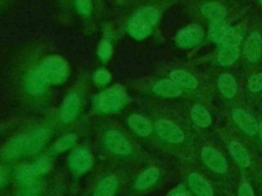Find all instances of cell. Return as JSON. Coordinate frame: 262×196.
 <instances>
[{"label":"cell","mask_w":262,"mask_h":196,"mask_svg":"<svg viewBox=\"0 0 262 196\" xmlns=\"http://www.w3.org/2000/svg\"><path fill=\"white\" fill-rule=\"evenodd\" d=\"M160 12L155 7L146 6L138 9L127 23V31L131 37L137 40L146 38L158 22Z\"/></svg>","instance_id":"6da1fadb"},{"label":"cell","mask_w":262,"mask_h":196,"mask_svg":"<svg viewBox=\"0 0 262 196\" xmlns=\"http://www.w3.org/2000/svg\"><path fill=\"white\" fill-rule=\"evenodd\" d=\"M127 101L123 88L115 86L104 90L94 99V106L100 112H114L119 110Z\"/></svg>","instance_id":"7a4b0ae2"},{"label":"cell","mask_w":262,"mask_h":196,"mask_svg":"<svg viewBox=\"0 0 262 196\" xmlns=\"http://www.w3.org/2000/svg\"><path fill=\"white\" fill-rule=\"evenodd\" d=\"M37 69L48 85L61 83L68 75V65L59 56H49L45 58Z\"/></svg>","instance_id":"3957f363"},{"label":"cell","mask_w":262,"mask_h":196,"mask_svg":"<svg viewBox=\"0 0 262 196\" xmlns=\"http://www.w3.org/2000/svg\"><path fill=\"white\" fill-rule=\"evenodd\" d=\"M158 135L169 143H181L184 139V133L175 122L168 119H160L155 124Z\"/></svg>","instance_id":"277c9868"},{"label":"cell","mask_w":262,"mask_h":196,"mask_svg":"<svg viewBox=\"0 0 262 196\" xmlns=\"http://www.w3.org/2000/svg\"><path fill=\"white\" fill-rule=\"evenodd\" d=\"M204 163L212 170L218 174H224L227 170V162L225 157L212 146H204L201 151Z\"/></svg>","instance_id":"5b68a950"},{"label":"cell","mask_w":262,"mask_h":196,"mask_svg":"<svg viewBox=\"0 0 262 196\" xmlns=\"http://www.w3.org/2000/svg\"><path fill=\"white\" fill-rule=\"evenodd\" d=\"M204 33L198 26H188L181 29L175 36V43L179 47H191L203 40Z\"/></svg>","instance_id":"8992f818"},{"label":"cell","mask_w":262,"mask_h":196,"mask_svg":"<svg viewBox=\"0 0 262 196\" xmlns=\"http://www.w3.org/2000/svg\"><path fill=\"white\" fill-rule=\"evenodd\" d=\"M105 145L112 152L118 155L129 154L132 150L131 144L127 141L124 135L116 130H111L106 133Z\"/></svg>","instance_id":"52a82bcc"},{"label":"cell","mask_w":262,"mask_h":196,"mask_svg":"<svg viewBox=\"0 0 262 196\" xmlns=\"http://www.w3.org/2000/svg\"><path fill=\"white\" fill-rule=\"evenodd\" d=\"M232 118L237 127L247 135L254 136L259 129L258 121L250 113L246 112L241 108L232 110Z\"/></svg>","instance_id":"ba28073f"},{"label":"cell","mask_w":262,"mask_h":196,"mask_svg":"<svg viewBox=\"0 0 262 196\" xmlns=\"http://www.w3.org/2000/svg\"><path fill=\"white\" fill-rule=\"evenodd\" d=\"M29 136L26 134H17L12 137L4 148V156L7 158H15L20 154L28 152Z\"/></svg>","instance_id":"9c48e42d"},{"label":"cell","mask_w":262,"mask_h":196,"mask_svg":"<svg viewBox=\"0 0 262 196\" xmlns=\"http://www.w3.org/2000/svg\"><path fill=\"white\" fill-rule=\"evenodd\" d=\"M80 109V100L76 93H70L62 101L59 109V117L63 122L72 121Z\"/></svg>","instance_id":"30bf717a"},{"label":"cell","mask_w":262,"mask_h":196,"mask_svg":"<svg viewBox=\"0 0 262 196\" xmlns=\"http://www.w3.org/2000/svg\"><path fill=\"white\" fill-rule=\"evenodd\" d=\"M70 165L77 173H86L92 165V156L86 149H76L71 155Z\"/></svg>","instance_id":"8fae6325"},{"label":"cell","mask_w":262,"mask_h":196,"mask_svg":"<svg viewBox=\"0 0 262 196\" xmlns=\"http://www.w3.org/2000/svg\"><path fill=\"white\" fill-rule=\"evenodd\" d=\"M261 49H262L261 35L258 32H254L249 36L245 44L244 52L247 59L251 62L258 61L261 56Z\"/></svg>","instance_id":"7c38bea8"},{"label":"cell","mask_w":262,"mask_h":196,"mask_svg":"<svg viewBox=\"0 0 262 196\" xmlns=\"http://www.w3.org/2000/svg\"><path fill=\"white\" fill-rule=\"evenodd\" d=\"M188 186L196 196H213L214 191L211 185L201 175L191 173L187 177Z\"/></svg>","instance_id":"4fadbf2b"},{"label":"cell","mask_w":262,"mask_h":196,"mask_svg":"<svg viewBox=\"0 0 262 196\" xmlns=\"http://www.w3.org/2000/svg\"><path fill=\"white\" fill-rule=\"evenodd\" d=\"M50 131L48 128L40 127L32 131L29 136V148L28 153L34 154L42 149L44 144L47 142L49 138Z\"/></svg>","instance_id":"5bb4252c"},{"label":"cell","mask_w":262,"mask_h":196,"mask_svg":"<svg viewBox=\"0 0 262 196\" xmlns=\"http://www.w3.org/2000/svg\"><path fill=\"white\" fill-rule=\"evenodd\" d=\"M47 86H48V84L42 78V76L38 71L37 67L32 69L29 72L27 80H26V88L30 94H33V95L42 94L45 92Z\"/></svg>","instance_id":"9a60e30c"},{"label":"cell","mask_w":262,"mask_h":196,"mask_svg":"<svg viewBox=\"0 0 262 196\" xmlns=\"http://www.w3.org/2000/svg\"><path fill=\"white\" fill-rule=\"evenodd\" d=\"M160 172L156 167H148L137 176L134 181V188L136 190H145L152 186L159 179Z\"/></svg>","instance_id":"2e32d148"},{"label":"cell","mask_w":262,"mask_h":196,"mask_svg":"<svg viewBox=\"0 0 262 196\" xmlns=\"http://www.w3.org/2000/svg\"><path fill=\"white\" fill-rule=\"evenodd\" d=\"M129 127L139 136H148L152 131V126L144 116L134 113L128 117Z\"/></svg>","instance_id":"e0dca14e"},{"label":"cell","mask_w":262,"mask_h":196,"mask_svg":"<svg viewBox=\"0 0 262 196\" xmlns=\"http://www.w3.org/2000/svg\"><path fill=\"white\" fill-rule=\"evenodd\" d=\"M152 91L163 97H177L181 94V88L172 80H161L155 84Z\"/></svg>","instance_id":"ac0fdd59"},{"label":"cell","mask_w":262,"mask_h":196,"mask_svg":"<svg viewBox=\"0 0 262 196\" xmlns=\"http://www.w3.org/2000/svg\"><path fill=\"white\" fill-rule=\"evenodd\" d=\"M228 150L235 162L242 167H248L251 164V158L244 148V146L237 141H230L228 144Z\"/></svg>","instance_id":"d6986e66"},{"label":"cell","mask_w":262,"mask_h":196,"mask_svg":"<svg viewBox=\"0 0 262 196\" xmlns=\"http://www.w3.org/2000/svg\"><path fill=\"white\" fill-rule=\"evenodd\" d=\"M171 80L178 86L193 90L198 87L196 79L188 71L182 69H175L170 72Z\"/></svg>","instance_id":"ffe728a7"},{"label":"cell","mask_w":262,"mask_h":196,"mask_svg":"<svg viewBox=\"0 0 262 196\" xmlns=\"http://www.w3.org/2000/svg\"><path fill=\"white\" fill-rule=\"evenodd\" d=\"M218 88L224 97L230 99L237 92V83L231 75L227 72L221 74L218 78Z\"/></svg>","instance_id":"44dd1931"},{"label":"cell","mask_w":262,"mask_h":196,"mask_svg":"<svg viewBox=\"0 0 262 196\" xmlns=\"http://www.w3.org/2000/svg\"><path fill=\"white\" fill-rule=\"evenodd\" d=\"M201 10L202 13L212 21L223 20L227 13L225 7L217 2H207L203 4Z\"/></svg>","instance_id":"7402d4cb"},{"label":"cell","mask_w":262,"mask_h":196,"mask_svg":"<svg viewBox=\"0 0 262 196\" xmlns=\"http://www.w3.org/2000/svg\"><path fill=\"white\" fill-rule=\"evenodd\" d=\"M118 187V180L114 176L102 179L94 188L93 196H114Z\"/></svg>","instance_id":"603a6c76"},{"label":"cell","mask_w":262,"mask_h":196,"mask_svg":"<svg viewBox=\"0 0 262 196\" xmlns=\"http://www.w3.org/2000/svg\"><path fill=\"white\" fill-rule=\"evenodd\" d=\"M190 115L193 122L201 128H206L210 126L212 122V117L210 112L200 104H195L192 106Z\"/></svg>","instance_id":"cb8c5ba5"},{"label":"cell","mask_w":262,"mask_h":196,"mask_svg":"<svg viewBox=\"0 0 262 196\" xmlns=\"http://www.w3.org/2000/svg\"><path fill=\"white\" fill-rule=\"evenodd\" d=\"M238 57V48L236 46H222L218 53L217 60L219 64L227 66L232 64Z\"/></svg>","instance_id":"d4e9b609"},{"label":"cell","mask_w":262,"mask_h":196,"mask_svg":"<svg viewBox=\"0 0 262 196\" xmlns=\"http://www.w3.org/2000/svg\"><path fill=\"white\" fill-rule=\"evenodd\" d=\"M230 26L224 22L223 20H217V21H212L210 26V34L212 39L218 43L221 44L223 38L225 37L227 31L229 30Z\"/></svg>","instance_id":"484cf974"},{"label":"cell","mask_w":262,"mask_h":196,"mask_svg":"<svg viewBox=\"0 0 262 196\" xmlns=\"http://www.w3.org/2000/svg\"><path fill=\"white\" fill-rule=\"evenodd\" d=\"M37 177V174L33 167V165L29 164H21L16 168L15 172V178L19 185L28 183L30 181L35 180Z\"/></svg>","instance_id":"4316f807"},{"label":"cell","mask_w":262,"mask_h":196,"mask_svg":"<svg viewBox=\"0 0 262 196\" xmlns=\"http://www.w3.org/2000/svg\"><path fill=\"white\" fill-rule=\"evenodd\" d=\"M243 39V32L238 27H230L225 37L223 38L222 46H238Z\"/></svg>","instance_id":"83f0119b"},{"label":"cell","mask_w":262,"mask_h":196,"mask_svg":"<svg viewBox=\"0 0 262 196\" xmlns=\"http://www.w3.org/2000/svg\"><path fill=\"white\" fill-rule=\"evenodd\" d=\"M76 142V135L73 133L66 134L61 137H59L53 144L52 150L54 152H61L67 149H69L71 146H73Z\"/></svg>","instance_id":"f1b7e54d"},{"label":"cell","mask_w":262,"mask_h":196,"mask_svg":"<svg viewBox=\"0 0 262 196\" xmlns=\"http://www.w3.org/2000/svg\"><path fill=\"white\" fill-rule=\"evenodd\" d=\"M41 183L37 179L19 185V196H38L41 191Z\"/></svg>","instance_id":"f546056e"},{"label":"cell","mask_w":262,"mask_h":196,"mask_svg":"<svg viewBox=\"0 0 262 196\" xmlns=\"http://www.w3.org/2000/svg\"><path fill=\"white\" fill-rule=\"evenodd\" d=\"M37 176L41 175V174H45L47 173L50 167H51V161L49 159V157L47 156H41L39 157L35 162L34 164H32Z\"/></svg>","instance_id":"4dcf8cb0"},{"label":"cell","mask_w":262,"mask_h":196,"mask_svg":"<svg viewBox=\"0 0 262 196\" xmlns=\"http://www.w3.org/2000/svg\"><path fill=\"white\" fill-rule=\"evenodd\" d=\"M249 90L251 92H259L262 90V74H255L249 78Z\"/></svg>","instance_id":"1f68e13d"},{"label":"cell","mask_w":262,"mask_h":196,"mask_svg":"<svg viewBox=\"0 0 262 196\" xmlns=\"http://www.w3.org/2000/svg\"><path fill=\"white\" fill-rule=\"evenodd\" d=\"M113 52V47L107 41H102L97 48V54L101 59H107Z\"/></svg>","instance_id":"d6a6232c"},{"label":"cell","mask_w":262,"mask_h":196,"mask_svg":"<svg viewBox=\"0 0 262 196\" xmlns=\"http://www.w3.org/2000/svg\"><path fill=\"white\" fill-rule=\"evenodd\" d=\"M93 80L100 85H104L107 82H110L111 74L105 69H98L95 71V74L93 76Z\"/></svg>","instance_id":"836d02e7"},{"label":"cell","mask_w":262,"mask_h":196,"mask_svg":"<svg viewBox=\"0 0 262 196\" xmlns=\"http://www.w3.org/2000/svg\"><path fill=\"white\" fill-rule=\"evenodd\" d=\"M78 10L82 14H89L91 12V1L90 0H75Z\"/></svg>","instance_id":"e575fe53"},{"label":"cell","mask_w":262,"mask_h":196,"mask_svg":"<svg viewBox=\"0 0 262 196\" xmlns=\"http://www.w3.org/2000/svg\"><path fill=\"white\" fill-rule=\"evenodd\" d=\"M237 196H255V195L251 186L248 183H243L238 188Z\"/></svg>","instance_id":"d590c367"},{"label":"cell","mask_w":262,"mask_h":196,"mask_svg":"<svg viewBox=\"0 0 262 196\" xmlns=\"http://www.w3.org/2000/svg\"><path fill=\"white\" fill-rule=\"evenodd\" d=\"M168 196H189V194L184 190L180 188H176L173 191H171Z\"/></svg>","instance_id":"8d00e7d4"},{"label":"cell","mask_w":262,"mask_h":196,"mask_svg":"<svg viewBox=\"0 0 262 196\" xmlns=\"http://www.w3.org/2000/svg\"><path fill=\"white\" fill-rule=\"evenodd\" d=\"M6 180V170L3 166L0 165V186L5 182Z\"/></svg>","instance_id":"74e56055"},{"label":"cell","mask_w":262,"mask_h":196,"mask_svg":"<svg viewBox=\"0 0 262 196\" xmlns=\"http://www.w3.org/2000/svg\"><path fill=\"white\" fill-rule=\"evenodd\" d=\"M258 133H259V136H260V139L262 141V121L259 124V129H258Z\"/></svg>","instance_id":"f35d334b"},{"label":"cell","mask_w":262,"mask_h":196,"mask_svg":"<svg viewBox=\"0 0 262 196\" xmlns=\"http://www.w3.org/2000/svg\"><path fill=\"white\" fill-rule=\"evenodd\" d=\"M259 2H260V3H261V4H262V0H259Z\"/></svg>","instance_id":"ab89813d"}]
</instances>
